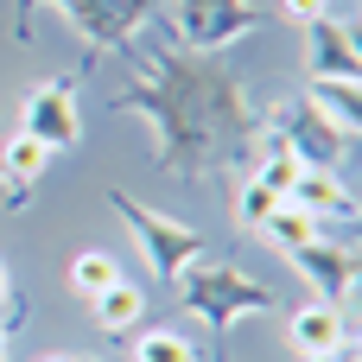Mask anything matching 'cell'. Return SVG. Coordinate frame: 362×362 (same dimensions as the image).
Instances as JSON below:
<instances>
[{
    "mask_svg": "<svg viewBox=\"0 0 362 362\" xmlns=\"http://www.w3.org/2000/svg\"><path fill=\"white\" fill-rule=\"evenodd\" d=\"M280 6H286V19H299V25H312V19L331 13V0H280Z\"/></svg>",
    "mask_w": 362,
    "mask_h": 362,
    "instance_id": "obj_20",
    "label": "cell"
},
{
    "mask_svg": "<svg viewBox=\"0 0 362 362\" xmlns=\"http://www.w3.org/2000/svg\"><path fill=\"white\" fill-rule=\"evenodd\" d=\"M121 280V267H115V255H102V248H83L76 261H70V286L83 293V299H95V293H108Z\"/></svg>",
    "mask_w": 362,
    "mask_h": 362,
    "instance_id": "obj_16",
    "label": "cell"
},
{
    "mask_svg": "<svg viewBox=\"0 0 362 362\" xmlns=\"http://www.w3.org/2000/svg\"><path fill=\"white\" fill-rule=\"evenodd\" d=\"M305 362H356V350L344 344V350H331V356H305Z\"/></svg>",
    "mask_w": 362,
    "mask_h": 362,
    "instance_id": "obj_21",
    "label": "cell"
},
{
    "mask_svg": "<svg viewBox=\"0 0 362 362\" xmlns=\"http://www.w3.org/2000/svg\"><path fill=\"white\" fill-rule=\"evenodd\" d=\"M172 25H178V45L185 51H229L235 38H248L261 25V6L248 0H172Z\"/></svg>",
    "mask_w": 362,
    "mask_h": 362,
    "instance_id": "obj_6",
    "label": "cell"
},
{
    "mask_svg": "<svg viewBox=\"0 0 362 362\" xmlns=\"http://www.w3.org/2000/svg\"><path fill=\"white\" fill-rule=\"evenodd\" d=\"M261 127H267L299 165H325V172H337V159H350V140H356V134H344L337 121H325L312 102H274Z\"/></svg>",
    "mask_w": 362,
    "mask_h": 362,
    "instance_id": "obj_5",
    "label": "cell"
},
{
    "mask_svg": "<svg viewBox=\"0 0 362 362\" xmlns=\"http://www.w3.org/2000/svg\"><path fill=\"white\" fill-rule=\"evenodd\" d=\"M38 362H70V356H38Z\"/></svg>",
    "mask_w": 362,
    "mask_h": 362,
    "instance_id": "obj_25",
    "label": "cell"
},
{
    "mask_svg": "<svg viewBox=\"0 0 362 362\" xmlns=\"http://www.w3.org/2000/svg\"><path fill=\"white\" fill-rule=\"evenodd\" d=\"M305 64H312V76H356V70H362L356 32H350V25H337L331 13H325V19H312V25H305Z\"/></svg>",
    "mask_w": 362,
    "mask_h": 362,
    "instance_id": "obj_9",
    "label": "cell"
},
{
    "mask_svg": "<svg viewBox=\"0 0 362 362\" xmlns=\"http://www.w3.org/2000/svg\"><path fill=\"white\" fill-rule=\"evenodd\" d=\"M286 204H299V210H312L318 223H325V216H350V210H356V197H350V185H344L337 172H325V165H305Z\"/></svg>",
    "mask_w": 362,
    "mask_h": 362,
    "instance_id": "obj_11",
    "label": "cell"
},
{
    "mask_svg": "<svg viewBox=\"0 0 362 362\" xmlns=\"http://www.w3.org/2000/svg\"><path fill=\"white\" fill-rule=\"evenodd\" d=\"M19 134H32V140H38V146H51V153L76 146V134H83V115H76V83H64V76L38 83V89L25 95V108H19Z\"/></svg>",
    "mask_w": 362,
    "mask_h": 362,
    "instance_id": "obj_7",
    "label": "cell"
},
{
    "mask_svg": "<svg viewBox=\"0 0 362 362\" xmlns=\"http://www.w3.org/2000/svg\"><path fill=\"white\" fill-rule=\"evenodd\" d=\"M178 293H185V312H197V318L216 331V344L229 337L235 318L274 312V286L248 280L235 261H197V267H185V274H178Z\"/></svg>",
    "mask_w": 362,
    "mask_h": 362,
    "instance_id": "obj_2",
    "label": "cell"
},
{
    "mask_svg": "<svg viewBox=\"0 0 362 362\" xmlns=\"http://www.w3.org/2000/svg\"><path fill=\"white\" fill-rule=\"evenodd\" d=\"M89 305H95V325H102V331H115V337H121V331H134V325H140V312H146L140 286H127V280H115V286H108V293H95Z\"/></svg>",
    "mask_w": 362,
    "mask_h": 362,
    "instance_id": "obj_15",
    "label": "cell"
},
{
    "mask_svg": "<svg viewBox=\"0 0 362 362\" xmlns=\"http://www.w3.org/2000/svg\"><path fill=\"white\" fill-rule=\"evenodd\" d=\"M0 362H6V350H0Z\"/></svg>",
    "mask_w": 362,
    "mask_h": 362,
    "instance_id": "obj_26",
    "label": "cell"
},
{
    "mask_svg": "<svg viewBox=\"0 0 362 362\" xmlns=\"http://www.w3.org/2000/svg\"><path fill=\"white\" fill-rule=\"evenodd\" d=\"M45 0H13V32L19 38H32V13H38ZM76 32H83V45L89 51H115V45H127L165 0H51Z\"/></svg>",
    "mask_w": 362,
    "mask_h": 362,
    "instance_id": "obj_3",
    "label": "cell"
},
{
    "mask_svg": "<svg viewBox=\"0 0 362 362\" xmlns=\"http://www.w3.org/2000/svg\"><path fill=\"white\" fill-rule=\"evenodd\" d=\"M312 108L325 121H337L344 134H356V76H312Z\"/></svg>",
    "mask_w": 362,
    "mask_h": 362,
    "instance_id": "obj_14",
    "label": "cell"
},
{
    "mask_svg": "<svg viewBox=\"0 0 362 362\" xmlns=\"http://www.w3.org/2000/svg\"><path fill=\"white\" fill-rule=\"evenodd\" d=\"M45 165H51V146H38L32 134H6V140H0V172H6L13 191H25Z\"/></svg>",
    "mask_w": 362,
    "mask_h": 362,
    "instance_id": "obj_13",
    "label": "cell"
},
{
    "mask_svg": "<svg viewBox=\"0 0 362 362\" xmlns=\"http://www.w3.org/2000/svg\"><path fill=\"white\" fill-rule=\"evenodd\" d=\"M280 204H286V197H280V191H267L261 178H248V185L235 191V216H242L248 229H261V223H267V216H274Z\"/></svg>",
    "mask_w": 362,
    "mask_h": 362,
    "instance_id": "obj_18",
    "label": "cell"
},
{
    "mask_svg": "<svg viewBox=\"0 0 362 362\" xmlns=\"http://www.w3.org/2000/svg\"><path fill=\"white\" fill-rule=\"evenodd\" d=\"M134 362H197V350L178 337V331H146L134 344Z\"/></svg>",
    "mask_w": 362,
    "mask_h": 362,
    "instance_id": "obj_19",
    "label": "cell"
},
{
    "mask_svg": "<svg viewBox=\"0 0 362 362\" xmlns=\"http://www.w3.org/2000/svg\"><path fill=\"white\" fill-rule=\"evenodd\" d=\"M6 337H13V318H6V312H0V350H6Z\"/></svg>",
    "mask_w": 362,
    "mask_h": 362,
    "instance_id": "obj_23",
    "label": "cell"
},
{
    "mask_svg": "<svg viewBox=\"0 0 362 362\" xmlns=\"http://www.w3.org/2000/svg\"><path fill=\"white\" fill-rule=\"evenodd\" d=\"M0 185H6V172H0ZM6 197H19V191H13V185H6Z\"/></svg>",
    "mask_w": 362,
    "mask_h": 362,
    "instance_id": "obj_24",
    "label": "cell"
},
{
    "mask_svg": "<svg viewBox=\"0 0 362 362\" xmlns=\"http://www.w3.org/2000/svg\"><path fill=\"white\" fill-rule=\"evenodd\" d=\"M108 204L127 216V229H134V242L146 248V261H153V274H159V280H178L185 267H197V261L210 255V235H204V229H191V223H172V216L146 210L140 197H127V191H115Z\"/></svg>",
    "mask_w": 362,
    "mask_h": 362,
    "instance_id": "obj_4",
    "label": "cell"
},
{
    "mask_svg": "<svg viewBox=\"0 0 362 362\" xmlns=\"http://www.w3.org/2000/svg\"><path fill=\"white\" fill-rule=\"evenodd\" d=\"M293 261V274L312 286V299H325V305H337V312H350V299H356V255L344 248V242H305V248H293L286 255Z\"/></svg>",
    "mask_w": 362,
    "mask_h": 362,
    "instance_id": "obj_8",
    "label": "cell"
},
{
    "mask_svg": "<svg viewBox=\"0 0 362 362\" xmlns=\"http://www.w3.org/2000/svg\"><path fill=\"white\" fill-rule=\"evenodd\" d=\"M286 337H293V350H299V356H331V350H344V344H350V325H344V312H337V305L312 299V305H299V312H293Z\"/></svg>",
    "mask_w": 362,
    "mask_h": 362,
    "instance_id": "obj_10",
    "label": "cell"
},
{
    "mask_svg": "<svg viewBox=\"0 0 362 362\" xmlns=\"http://www.w3.org/2000/svg\"><path fill=\"white\" fill-rule=\"evenodd\" d=\"M255 235H261V242H274L280 255H293V248L318 242V235H325V223H318L312 210H299V204H280V210H274V216H267V223H261Z\"/></svg>",
    "mask_w": 362,
    "mask_h": 362,
    "instance_id": "obj_12",
    "label": "cell"
},
{
    "mask_svg": "<svg viewBox=\"0 0 362 362\" xmlns=\"http://www.w3.org/2000/svg\"><path fill=\"white\" fill-rule=\"evenodd\" d=\"M261 140H267V159H261V172H255V178H261L267 191L293 197V185H299V172H305V165H299V159H293V153H286V146H280V140H274L267 127H261Z\"/></svg>",
    "mask_w": 362,
    "mask_h": 362,
    "instance_id": "obj_17",
    "label": "cell"
},
{
    "mask_svg": "<svg viewBox=\"0 0 362 362\" xmlns=\"http://www.w3.org/2000/svg\"><path fill=\"white\" fill-rule=\"evenodd\" d=\"M115 108L153 121L159 134V165L178 178H204L223 172L229 159H242L261 140V115L242 89V76L216 57V51H146L140 76L115 95Z\"/></svg>",
    "mask_w": 362,
    "mask_h": 362,
    "instance_id": "obj_1",
    "label": "cell"
},
{
    "mask_svg": "<svg viewBox=\"0 0 362 362\" xmlns=\"http://www.w3.org/2000/svg\"><path fill=\"white\" fill-rule=\"evenodd\" d=\"M13 305V280H6V261H0V312Z\"/></svg>",
    "mask_w": 362,
    "mask_h": 362,
    "instance_id": "obj_22",
    "label": "cell"
}]
</instances>
